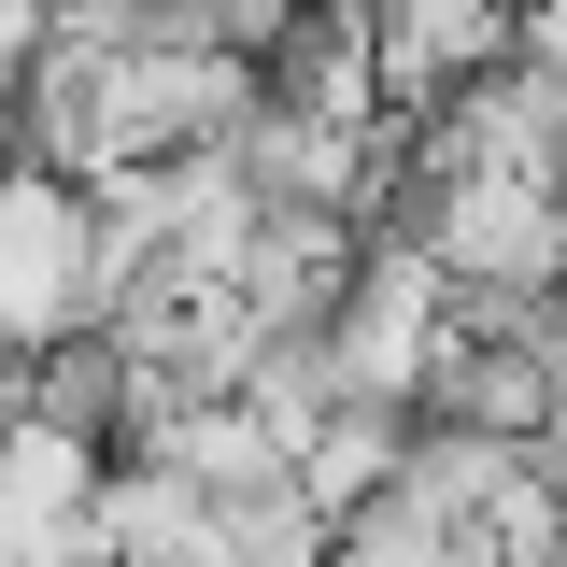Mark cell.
<instances>
[{"instance_id":"cell-1","label":"cell","mask_w":567,"mask_h":567,"mask_svg":"<svg viewBox=\"0 0 567 567\" xmlns=\"http://www.w3.org/2000/svg\"><path fill=\"white\" fill-rule=\"evenodd\" d=\"M43 29H58V14H43V0H0V100H14V85H29V58H43Z\"/></svg>"}]
</instances>
